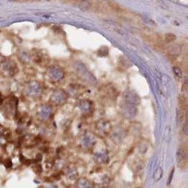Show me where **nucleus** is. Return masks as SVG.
<instances>
[{
    "mask_svg": "<svg viewBox=\"0 0 188 188\" xmlns=\"http://www.w3.org/2000/svg\"><path fill=\"white\" fill-rule=\"evenodd\" d=\"M181 52V49L180 47L177 45H172L171 47H170V53L173 54H178Z\"/></svg>",
    "mask_w": 188,
    "mask_h": 188,
    "instance_id": "f257e3e1",
    "label": "nucleus"
},
{
    "mask_svg": "<svg viewBox=\"0 0 188 188\" xmlns=\"http://www.w3.org/2000/svg\"><path fill=\"white\" fill-rule=\"evenodd\" d=\"M162 174H163V170L161 168L156 169V170L155 171V173L154 174V180L155 181L159 180L161 178V177H162Z\"/></svg>",
    "mask_w": 188,
    "mask_h": 188,
    "instance_id": "f03ea898",
    "label": "nucleus"
},
{
    "mask_svg": "<svg viewBox=\"0 0 188 188\" xmlns=\"http://www.w3.org/2000/svg\"><path fill=\"white\" fill-rule=\"evenodd\" d=\"M176 40V36L173 34H168L166 37V41L167 43L173 42Z\"/></svg>",
    "mask_w": 188,
    "mask_h": 188,
    "instance_id": "7ed1b4c3",
    "label": "nucleus"
},
{
    "mask_svg": "<svg viewBox=\"0 0 188 188\" xmlns=\"http://www.w3.org/2000/svg\"><path fill=\"white\" fill-rule=\"evenodd\" d=\"M173 70L174 74L176 75L177 77H179V78L182 77V71L180 70V68L175 66V67H173Z\"/></svg>",
    "mask_w": 188,
    "mask_h": 188,
    "instance_id": "20e7f679",
    "label": "nucleus"
},
{
    "mask_svg": "<svg viewBox=\"0 0 188 188\" xmlns=\"http://www.w3.org/2000/svg\"><path fill=\"white\" fill-rule=\"evenodd\" d=\"M183 131L185 135H188V123H186L185 125H184V128H183Z\"/></svg>",
    "mask_w": 188,
    "mask_h": 188,
    "instance_id": "39448f33",
    "label": "nucleus"
},
{
    "mask_svg": "<svg viewBox=\"0 0 188 188\" xmlns=\"http://www.w3.org/2000/svg\"><path fill=\"white\" fill-rule=\"evenodd\" d=\"M173 173H174V168H173V170H171V173L170 174V176H169V178H168V184H170V181H171L172 178H173Z\"/></svg>",
    "mask_w": 188,
    "mask_h": 188,
    "instance_id": "423d86ee",
    "label": "nucleus"
}]
</instances>
